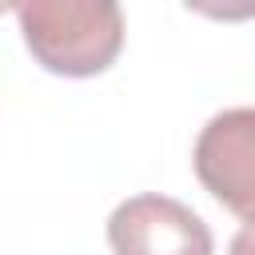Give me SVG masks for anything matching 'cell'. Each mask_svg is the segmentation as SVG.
Returning <instances> with one entry per match:
<instances>
[{
	"label": "cell",
	"instance_id": "obj_1",
	"mask_svg": "<svg viewBox=\"0 0 255 255\" xmlns=\"http://www.w3.org/2000/svg\"><path fill=\"white\" fill-rule=\"evenodd\" d=\"M16 20L32 60L56 76H100L124 48V12L112 0H28Z\"/></svg>",
	"mask_w": 255,
	"mask_h": 255
},
{
	"label": "cell",
	"instance_id": "obj_3",
	"mask_svg": "<svg viewBox=\"0 0 255 255\" xmlns=\"http://www.w3.org/2000/svg\"><path fill=\"white\" fill-rule=\"evenodd\" d=\"M195 175L199 183L243 223L255 211V112L231 108L207 120L195 139Z\"/></svg>",
	"mask_w": 255,
	"mask_h": 255
},
{
	"label": "cell",
	"instance_id": "obj_2",
	"mask_svg": "<svg viewBox=\"0 0 255 255\" xmlns=\"http://www.w3.org/2000/svg\"><path fill=\"white\" fill-rule=\"evenodd\" d=\"M112 255H215L211 227L171 195H131L108 215Z\"/></svg>",
	"mask_w": 255,
	"mask_h": 255
}]
</instances>
